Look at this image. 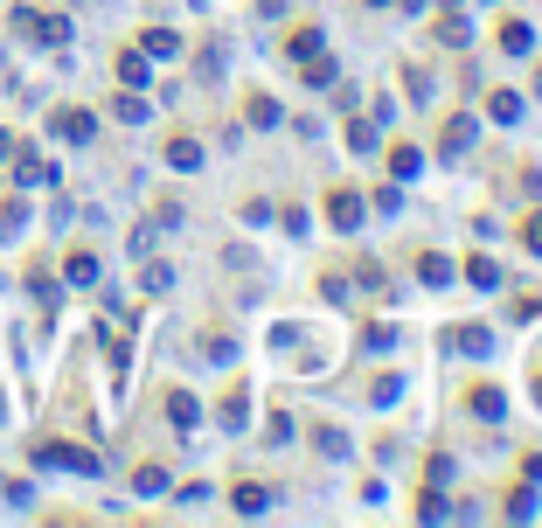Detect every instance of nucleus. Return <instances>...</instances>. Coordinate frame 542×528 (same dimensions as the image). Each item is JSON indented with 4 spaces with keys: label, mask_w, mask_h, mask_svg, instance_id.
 Instances as JSON below:
<instances>
[{
    "label": "nucleus",
    "mask_w": 542,
    "mask_h": 528,
    "mask_svg": "<svg viewBox=\"0 0 542 528\" xmlns=\"http://www.w3.org/2000/svg\"><path fill=\"white\" fill-rule=\"evenodd\" d=\"M119 77H126V84H146V56H119Z\"/></svg>",
    "instance_id": "nucleus-20"
},
{
    "label": "nucleus",
    "mask_w": 542,
    "mask_h": 528,
    "mask_svg": "<svg viewBox=\"0 0 542 528\" xmlns=\"http://www.w3.org/2000/svg\"><path fill=\"white\" fill-rule=\"evenodd\" d=\"M7 28H14V35H35V42H49V49L70 42V21H63V14H35V7H14Z\"/></svg>",
    "instance_id": "nucleus-1"
},
{
    "label": "nucleus",
    "mask_w": 542,
    "mask_h": 528,
    "mask_svg": "<svg viewBox=\"0 0 542 528\" xmlns=\"http://www.w3.org/2000/svg\"><path fill=\"white\" fill-rule=\"evenodd\" d=\"M473 112H459V119H452V126H445V139H438V153H445V160H459V153H466V146H473Z\"/></svg>",
    "instance_id": "nucleus-4"
},
{
    "label": "nucleus",
    "mask_w": 542,
    "mask_h": 528,
    "mask_svg": "<svg viewBox=\"0 0 542 528\" xmlns=\"http://www.w3.org/2000/svg\"><path fill=\"white\" fill-rule=\"evenodd\" d=\"M251 126H278V105L271 98H251Z\"/></svg>",
    "instance_id": "nucleus-21"
},
{
    "label": "nucleus",
    "mask_w": 542,
    "mask_h": 528,
    "mask_svg": "<svg viewBox=\"0 0 542 528\" xmlns=\"http://www.w3.org/2000/svg\"><path fill=\"white\" fill-rule=\"evenodd\" d=\"M56 132H63V139H91V132H98V119H91V112H63V119H56Z\"/></svg>",
    "instance_id": "nucleus-13"
},
{
    "label": "nucleus",
    "mask_w": 542,
    "mask_h": 528,
    "mask_svg": "<svg viewBox=\"0 0 542 528\" xmlns=\"http://www.w3.org/2000/svg\"><path fill=\"white\" fill-rule=\"evenodd\" d=\"M313 49H320V28H313V21H306V28H292V35H285V56H292V63H306V56H313Z\"/></svg>",
    "instance_id": "nucleus-7"
},
{
    "label": "nucleus",
    "mask_w": 542,
    "mask_h": 528,
    "mask_svg": "<svg viewBox=\"0 0 542 528\" xmlns=\"http://www.w3.org/2000/svg\"><path fill=\"white\" fill-rule=\"evenodd\" d=\"M133 487H139V494H160V487H167V473H160V466H139Z\"/></svg>",
    "instance_id": "nucleus-19"
},
{
    "label": "nucleus",
    "mask_w": 542,
    "mask_h": 528,
    "mask_svg": "<svg viewBox=\"0 0 542 528\" xmlns=\"http://www.w3.org/2000/svg\"><path fill=\"white\" fill-rule=\"evenodd\" d=\"M369 7H390V0H369Z\"/></svg>",
    "instance_id": "nucleus-23"
},
{
    "label": "nucleus",
    "mask_w": 542,
    "mask_h": 528,
    "mask_svg": "<svg viewBox=\"0 0 542 528\" xmlns=\"http://www.w3.org/2000/svg\"><path fill=\"white\" fill-rule=\"evenodd\" d=\"M167 167L195 174V167H202V146H195V139H167Z\"/></svg>",
    "instance_id": "nucleus-8"
},
{
    "label": "nucleus",
    "mask_w": 542,
    "mask_h": 528,
    "mask_svg": "<svg viewBox=\"0 0 542 528\" xmlns=\"http://www.w3.org/2000/svg\"><path fill=\"white\" fill-rule=\"evenodd\" d=\"M466 35H473V21H466L459 7H452V14H438V42H466Z\"/></svg>",
    "instance_id": "nucleus-14"
},
{
    "label": "nucleus",
    "mask_w": 542,
    "mask_h": 528,
    "mask_svg": "<svg viewBox=\"0 0 542 528\" xmlns=\"http://www.w3.org/2000/svg\"><path fill=\"white\" fill-rule=\"evenodd\" d=\"M466 403H473L480 417H501V390H473V396H466Z\"/></svg>",
    "instance_id": "nucleus-18"
},
{
    "label": "nucleus",
    "mask_w": 542,
    "mask_h": 528,
    "mask_svg": "<svg viewBox=\"0 0 542 528\" xmlns=\"http://www.w3.org/2000/svg\"><path fill=\"white\" fill-rule=\"evenodd\" d=\"M501 49H508V56H529V49H536V28L508 14V21H501Z\"/></svg>",
    "instance_id": "nucleus-5"
},
{
    "label": "nucleus",
    "mask_w": 542,
    "mask_h": 528,
    "mask_svg": "<svg viewBox=\"0 0 542 528\" xmlns=\"http://www.w3.org/2000/svg\"><path fill=\"white\" fill-rule=\"evenodd\" d=\"M417 278H424V285H445V278H452V264L438 258V251H424V258H417Z\"/></svg>",
    "instance_id": "nucleus-15"
},
{
    "label": "nucleus",
    "mask_w": 542,
    "mask_h": 528,
    "mask_svg": "<svg viewBox=\"0 0 542 528\" xmlns=\"http://www.w3.org/2000/svg\"><path fill=\"white\" fill-rule=\"evenodd\" d=\"M35 459L42 466H70V473H98V452H77V445H42Z\"/></svg>",
    "instance_id": "nucleus-2"
},
{
    "label": "nucleus",
    "mask_w": 542,
    "mask_h": 528,
    "mask_svg": "<svg viewBox=\"0 0 542 528\" xmlns=\"http://www.w3.org/2000/svg\"><path fill=\"white\" fill-rule=\"evenodd\" d=\"M265 501H271V487H258V480L237 487V515H265Z\"/></svg>",
    "instance_id": "nucleus-11"
},
{
    "label": "nucleus",
    "mask_w": 542,
    "mask_h": 528,
    "mask_svg": "<svg viewBox=\"0 0 542 528\" xmlns=\"http://www.w3.org/2000/svg\"><path fill=\"white\" fill-rule=\"evenodd\" d=\"M112 112H119L126 126H139V119H146V98H139V91H119V98H112Z\"/></svg>",
    "instance_id": "nucleus-16"
},
{
    "label": "nucleus",
    "mask_w": 542,
    "mask_h": 528,
    "mask_svg": "<svg viewBox=\"0 0 542 528\" xmlns=\"http://www.w3.org/2000/svg\"><path fill=\"white\" fill-rule=\"evenodd\" d=\"M91 278H98V258H91V251H77V258H70V285H91Z\"/></svg>",
    "instance_id": "nucleus-17"
},
{
    "label": "nucleus",
    "mask_w": 542,
    "mask_h": 528,
    "mask_svg": "<svg viewBox=\"0 0 542 528\" xmlns=\"http://www.w3.org/2000/svg\"><path fill=\"white\" fill-rule=\"evenodd\" d=\"M139 49L167 63V56H181V35H174V28H146V42H139Z\"/></svg>",
    "instance_id": "nucleus-6"
},
{
    "label": "nucleus",
    "mask_w": 542,
    "mask_h": 528,
    "mask_svg": "<svg viewBox=\"0 0 542 528\" xmlns=\"http://www.w3.org/2000/svg\"><path fill=\"white\" fill-rule=\"evenodd\" d=\"M466 278H473L480 292H494V285H501V264L494 258H466Z\"/></svg>",
    "instance_id": "nucleus-12"
},
{
    "label": "nucleus",
    "mask_w": 542,
    "mask_h": 528,
    "mask_svg": "<svg viewBox=\"0 0 542 528\" xmlns=\"http://www.w3.org/2000/svg\"><path fill=\"white\" fill-rule=\"evenodd\" d=\"M167 417H174V424L188 431V424L202 417V403H195V396H188V390H174V396H167Z\"/></svg>",
    "instance_id": "nucleus-10"
},
{
    "label": "nucleus",
    "mask_w": 542,
    "mask_h": 528,
    "mask_svg": "<svg viewBox=\"0 0 542 528\" xmlns=\"http://www.w3.org/2000/svg\"><path fill=\"white\" fill-rule=\"evenodd\" d=\"M522 105H529V98H515V91H494V98H487V112H494L501 126H515V119H522Z\"/></svg>",
    "instance_id": "nucleus-9"
},
{
    "label": "nucleus",
    "mask_w": 542,
    "mask_h": 528,
    "mask_svg": "<svg viewBox=\"0 0 542 528\" xmlns=\"http://www.w3.org/2000/svg\"><path fill=\"white\" fill-rule=\"evenodd\" d=\"M327 216H334V230H355V223H362V195H355V188H334V195H327Z\"/></svg>",
    "instance_id": "nucleus-3"
},
{
    "label": "nucleus",
    "mask_w": 542,
    "mask_h": 528,
    "mask_svg": "<svg viewBox=\"0 0 542 528\" xmlns=\"http://www.w3.org/2000/svg\"><path fill=\"white\" fill-rule=\"evenodd\" d=\"M522 244H529V251H542V216H529V223H522Z\"/></svg>",
    "instance_id": "nucleus-22"
}]
</instances>
